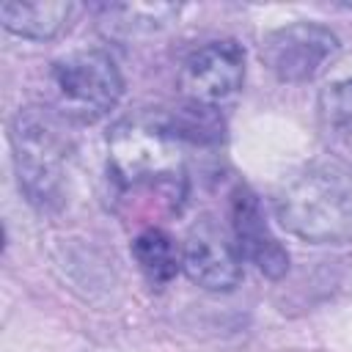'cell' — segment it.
<instances>
[{"label":"cell","instance_id":"9","mask_svg":"<svg viewBox=\"0 0 352 352\" xmlns=\"http://www.w3.org/2000/svg\"><path fill=\"white\" fill-rule=\"evenodd\" d=\"M69 14H72V3H63V0H38V3L6 0L0 6L3 28L30 41H44V38L58 36Z\"/></svg>","mask_w":352,"mask_h":352},{"label":"cell","instance_id":"3","mask_svg":"<svg viewBox=\"0 0 352 352\" xmlns=\"http://www.w3.org/2000/svg\"><path fill=\"white\" fill-rule=\"evenodd\" d=\"M52 85L63 113L77 121H99L124 94L121 72L102 50H77L58 58L52 63Z\"/></svg>","mask_w":352,"mask_h":352},{"label":"cell","instance_id":"1","mask_svg":"<svg viewBox=\"0 0 352 352\" xmlns=\"http://www.w3.org/2000/svg\"><path fill=\"white\" fill-rule=\"evenodd\" d=\"M275 214L305 242L352 239V173L338 162H316L294 173L275 195Z\"/></svg>","mask_w":352,"mask_h":352},{"label":"cell","instance_id":"4","mask_svg":"<svg viewBox=\"0 0 352 352\" xmlns=\"http://www.w3.org/2000/svg\"><path fill=\"white\" fill-rule=\"evenodd\" d=\"M11 146L19 187L33 204H52L63 179V143L55 126L33 110H19L11 124Z\"/></svg>","mask_w":352,"mask_h":352},{"label":"cell","instance_id":"6","mask_svg":"<svg viewBox=\"0 0 352 352\" xmlns=\"http://www.w3.org/2000/svg\"><path fill=\"white\" fill-rule=\"evenodd\" d=\"M182 267L206 292H231L242 280V256L234 236L209 214L190 226L182 245Z\"/></svg>","mask_w":352,"mask_h":352},{"label":"cell","instance_id":"2","mask_svg":"<svg viewBox=\"0 0 352 352\" xmlns=\"http://www.w3.org/2000/svg\"><path fill=\"white\" fill-rule=\"evenodd\" d=\"M182 138L170 118L140 113L113 126L107 138L110 168L124 190H160L173 198L184 184ZM179 201V198H176Z\"/></svg>","mask_w":352,"mask_h":352},{"label":"cell","instance_id":"8","mask_svg":"<svg viewBox=\"0 0 352 352\" xmlns=\"http://www.w3.org/2000/svg\"><path fill=\"white\" fill-rule=\"evenodd\" d=\"M231 236L242 258L256 264V270L272 280L289 272V253L270 231L258 198L239 187L231 198Z\"/></svg>","mask_w":352,"mask_h":352},{"label":"cell","instance_id":"10","mask_svg":"<svg viewBox=\"0 0 352 352\" xmlns=\"http://www.w3.org/2000/svg\"><path fill=\"white\" fill-rule=\"evenodd\" d=\"M132 256L140 264L143 275L151 283H168L176 278L179 267H182V256L179 248L173 242L170 234H165L162 228H146L135 236L132 242Z\"/></svg>","mask_w":352,"mask_h":352},{"label":"cell","instance_id":"12","mask_svg":"<svg viewBox=\"0 0 352 352\" xmlns=\"http://www.w3.org/2000/svg\"><path fill=\"white\" fill-rule=\"evenodd\" d=\"M104 14H107V25L116 30V28H126L129 33H135L138 28H143L146 33L160 28V25H168L173 22V16L179 14V6H165V3H157V6H104Z\"/></svg>","mask_w":352,"mask_h":352},{"label":"cell","instance_id":"5","mask_svg":"<svg viewBox=\"0 0 352 352\" xmlns=\"http://www.w3.org/2000/svg\"><path fill=\"white\" fill-rule=\"evenodd\" d=\"M336 52V33L316 22H292L272 30L261 44V58L280 82L314 80Z\"/></svg>","mask_w":352,"mask_h":352},{"label":"cell","instance_id":"11","mask_svg":"<svg viewBox=\"0 0 352 352\" xmlns=\"http://www.w3.org/2000/svg\"><path fill=\"white\" fill-rule=\"evenodd\" d=\"M319 121L330 135L352 138V80H338L322 88Z\"/></svg>","mask_w":352,"mask_h":352},{"label":"cell","instance_id":"7","mask_svg":"<svg viewBox=\"0 0 352 352\" xmlns=\"http://www.w3.org/2000/svg\"><path fill=\"white\" fill-rule=\"evenodd\" d=\"M245 80V50L231 41H209L190 52L182 66V91L190 102L214 107L234 96Z\"/></svg>","mask_w":352,"mask_h":352}]
</instances>
